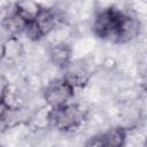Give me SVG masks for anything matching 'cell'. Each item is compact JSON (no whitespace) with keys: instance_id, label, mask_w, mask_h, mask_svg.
<instances>
[{"instance_id":"6da1fadb","label":"cell","mask_w":147,"mask_h":147,"mask_svg":"<svg viewBox=\"0 0 147 147\" xmlns=\"http://www.w3.org/2000/svg\"><path fill=\"white\" fill-rule=\"evenodd\" d=\"M85 119L84 108L74 102H68L60 107L51 108L47 114L49 126L61 132H70L82 126Z\"/></svg>"},{"instance_id":"7a4b0ae2","label":"cell","mask_w":147,"mask_h":147,"mask_svg":"<svg viewBox=\"0 0 147 147\" xmlns=\"http://www.w3.org/2000/svg\"><path fill=\"white\" fill-rule=\"evenodd\" d=\"M122 16L123 11L114 7H108L100 10L92 24L93 33L100 39L111 40L115 42L116 33Z\"/></svg>"},{"instance_id":"3957f363","label":"cell","mask_w":147,"mask_h":147,"mask_svg":"<svg viewBox=\"0 0 147 147\" xmlns=\"http://www.w3.org/2000/svg\"><path fill=\"white\" fill-rule=\"evenodd\" d=\"M59 22V16L53 8H45L40 10L34 21L28 23L24 32L31 40H38L51 33Z\"/></svg>"},{"instance_id":"277c9868","label":"cell","mask_w":147,"mask_h":147,"mask_svg":"<svg viewBox=\"0 0 147 147\" xmlns=\"http://www.w3.org/2000/svg\"><path fill=\"white\" fill-rule=\"evenodd\" d=\"M44 100L51 107H60L71 101L75 95V88L63 78H57L47 84L44 92Z\"/></svg>"},{"instance_id":"5b68a950","label":"cell","mask_w":147,"mask_h":147,"mask_svg":"<svg viewBox=\"0 0 147 147\" xmlns=\"http://www.w3.org/2000/svg\"><path fill=\"white\" fill-rule=\"evenodd\" d=\"M63 78L76 90L87 85L92 77V70L82 60H71L63 69Z\"/></svg>"},{"instance_id":"8992f818","label":"cell","mask_w":147,"mask_h":147,"mask_svg":"<svg viewBox=\"0 0 147 147\" xmlns=\"http://www.w3.org/2000/svg\"><path fill=\"white\" fill-rule=\"evenodd\" d=\"M127 137V129L115 126L88 139L85 146L88 147H122Z\"/></svg>"},{"instance_id":"52a82bcc","label":"cell","mask_w":147,"mask_h":147,"mask_svg":"<svg viewBox=\"0 0 147 147\" xmlns=\"http://www.w3.org/2000/svg\"><path fill=\"white\" fill-rule=\"evenodd\" d=\"M140 29H141V24H140L139 18L136 15L123 11V16H122V20L119 22L118 30L116 33L115 42L124 44V42L133 40L136 37L139 36Z\"/></svg>"},{"instance_id":"ba28073f","label":"cell","mask_w":147,"mask_h":147,"mask_svg":"<svg viewBox=\"0 0 147 147\" xmlns=\"http://www.w3.org/2000/svg\"><path fill=\"white\" fill-rule=\"evenodd\" d=\"M41 9L42 6L34 0H18L14 6L13 11L28 24L36 20Z\"/></svg>"},{"instance_id":"9c48e42d","label":"cell","mask_w":147,"mask_h":147,"mask_svg":"<svg viewBox=\"0 0 147 147\" xmlns=\"http://www.w3.org/2000/svg\"><path fill=\"white\" fill-rule=\"evenodd\" d=\"M49 60L55 67L63 69L72 60L71 47L63 42L53 45L49 49Z\"/></svg>"},{"instance_id":"30bf717a","label":"cell","mask_w":147,"mask_h":147,"mask_svg":"<svg viewBox=\"0 0 147 147\" xmlns=\"http://www.w3.org/2000/svg\"><path fill=\"white\" fill-rule=\"evenodd\" d=\"M2 24H3L5 29L11 34V37H16V34L24 32L25 26H26V23L23 20H21L14 11L5 18Z\"/></svg>"},{"instance_id":"8fae6325","label":"cell","mask_w":147,"mask_h":147,"mask_svg":"<svg viewBox=\"0 0 147 147\" xmlns=\"http://www.w3.org/2000/svg\"><path fill=\"white\" fill-rule=\"evenodd\" d=\"M9 88H10V85H9L8 80L3 76H0V106L3 105Z\"/></svg>"},{"instance_id":"7c38bea8","label":"cell","mask_w":147,"mask_h":147,"mask_svg":"<svg viewBox=\"0 0 147 147\" xmlns=\"http://www.w3.org/2000/svg\"><path fill=\"white\" fill-rule=\"evenodd\" d=\"M6 57V44L0 41V61Z\"/></svg>"}]
</instances>
